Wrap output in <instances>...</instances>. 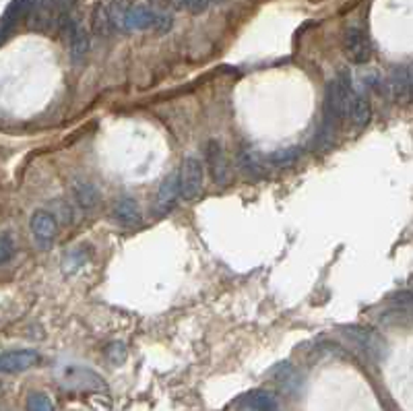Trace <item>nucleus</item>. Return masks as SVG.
<instances>
[{
    "label": "nucleus",
    "mask_w": 413,
    "mask_h": 411,
    "mask_svg": "<svg viewBox=\"0 0 413 411\" xmlns=\"http://www.w3.org/2000/svg\"><path fill=\"white\" fill-rule=\"evenodd\" d=\"M341 335L345 339H350L353 346L362 349L370 360L379 362L384 358L386 353V343L382 341V337L374 331V329H368V327H360V324H343L341 329Z\"/></svg>",
    "instance_id": "obj_1"
},
{
    "label": "nucleus",
    "mask_w": 413,
    "mask_h": 411,
    "mask_svg": "<svg viewBox=\"0 0 413 411\" xmlns=\"http://www.w3.org/2000/svg\"><path fill=\"white\" fill-rule=\"evenodd\" d=\"M343 54L353 64H366L372 58V44L362 27H348L343 33Z\"/></svg>",
    "instance_id": "obj_2"
},
{
    "label": "nucleus",
    "mask_w": 413,
    "mask_h": 411,
    "mask_svg": "<svg viewBox=\"0 0 413 411\" xmlns=\"http://www.w3.org/2000/svg\"><path fill=\"white\" fill-rule=\"evenodd\" d=\"M180 194L186 198V201H194L201 190H203V180H205V172H203V163L201 159L189 156V158L182 161V167H180Z\"/></svg>",
    "instance_id": "obj_3"
},
{
    "label": "nucleus",
    "mask_w": 413,
    "mask_h": 411,
    "mask_svg": "<svg viewBox=\"0 0 413 411\" xmlns=\"http://www.w3.org/2000/svg\"><path fill=\"white\" fill-rule=\"evenodd\" d=\"M205 158H207V167H209V174L213 178L215 184L225 186L229 184L231 176H229V163L225 158V151H223V145L217 139H211L205 147Z\"/></svg>",
    "instance_id": "obj_4"
},
{
    "label": "nucleus",
    "mask_w": 413,
    "mask_h": 411,
    "mask_svg": "<svg viewBox=\"0 0 413 411\" xmlns=\"http://www.w3.org/2000/svg\"><path fill=\"white\" fill-rule=\"evenodd\" d=\"M39 362V353L33 349H13L4 351L0 355V372L4 374H17L33 368Z\"/></svg>",
    "instance_id": "obj_5"
},
{
    "label": "nucleus",
    "mask_w": 413,
    "mask_h": 411,
    "mask_svg": "<svg viewBox=\"0 0 413 411\" xmlns=\"http://www.w3.org/2000/svg\"><path fill=\"white\" fill-rule=\"evenodd\" d=\"M388 91L390 97L395 99V103L399 106H407L413 99V77L409 68L405 66H397L390 77H388Z\"/></svg>",
    "instance_id": "obj_6"
},
{
    "label": "nucleus",
    "mask_w": 413,
    "mask_h": 411,
    "mask_svg": "<svg viewBox=\"0 0 413 411\" xmlns=\"http://www.w3.org/2000/svg\"><path fill=\"white\" fill-rule=\"evenodd\" d=\"M35 0H13L8 4V8L4 11L2 19H0V44L13 33V30L21 23V19L30 17Z\"/></svg>",
    "instance_id": "obj_7"
},
{
    "label": "nucleus",
    "mask_w": 413,
    "mask_h": 411,
    "mask_svg": "<svg viewBox=\"0 0 413 411\" xmlns=\"http://www.w3.org/2000/svg\"><path fill=\"white\" fill-rule=\"evenodd\" d=\"M32 232L33 236L39 240V242H50V240H54L56 238V234H58V220L54 217V213H50V211H44V209H39V211H35L32 215Z\"/></svg>",
    "instance_id": "obj_8"
},
{
    "label": "nucleus",
    "mask_w": 413,
    "mask_h": 411,
    "mask_svg": "<svg viewBox=\"0 0 413 411\" xmlns=\"http://www.w3.org/2000/svg\"><path fill=\"white\" fill-rule=\"evenodd\" d=\"M112 215H114V220L120 223V225H125V227H136V225H141V209H139V203L134 201V198H118L116 203H114V207H112Z\"/></svg>",
    "instance_id": "obj_9"
},
{
    "label": "nucleus",
    "mask_w": 413,
    "mask_h": 411,
    "mask_svg": "<svg viewBox=\"0 0 413 411\" xmlns=\"http://www.w3.org/2000/svg\"><path fill=\"white\" fill-rule=\"evenodd\" d=\"M178 194H180V176H178V174H170V176H165V180H163V182H161V186H159L158 203H155V213L161 215V213L170 211V209L174 207V203H176Z\"/></svg>",
    "instance_id": "obj_10"
},
{
    "label": "nucleus",
    "mask_w": 413,
    "mask_h": 411,
    "mask_svg": "<svg viewBox=\"0 0 413 411\" xmlns=\"http://www.w3.org/2000/svg\"><path fill=\"white\" fill-rule=\"evenodd\" d=\"M370 118H372V103H370V97L366 95V91H355V94H353V99H351L348 120H351L355 128H364L370 122Z\"/></svg>",
    "instance_id": "obj_11"
},
{
    "label": "nucleus",
    "mask_w": 413,
    "mask_h": 411,
    "mask_svg": "<svg viewBox=\"0 0 413 411\" xmlns=\"http://www.w3.org/2000/svg\"><path fill=\"white\" fill-rule=\"evenodd\" d=\"M72 194H75L77 205L83 211H94V209H97V205H99V190H97L96 184L87 182V180H75Z\"/></svg>",
    "instance_id": "obj_12"
},
{
    "label": "nucleus",
    "mask_w": 413,
    "mask_h": 411,
    "mask_svg": "<svg viewBox=\"0 0 413 411\" xmlns=\"http://www.w3.org/2000/svg\"><path fill=\"white\" fill-rule=\"evenodd\" d=\"M66 46H68L70 61L77 64L83 63V58L89 52V33H87V30L81 23L75 27V32L70 33V37L66 39Z\"/></svg>",
    "instance_id": "obj_13"
},
{
    "label": "nucleus",
    "mask_w": 413,
    "mask_h": 411,
    "mask_svg": "<svg viewBox=\"0 0 413 411\" xmlns=\"http://www.w3.org/2000/svg\"><path fill=\"white\" fill-rule=\"evenodd\" d=\"M238 165H240L242 174H244L246 178H250V180H262V178H267V176H269L267 165H265L260 159L256 158L253 151L242 149V151L238 153Z\"/></svg>",
    "instance_id": "obj_14"
},
{
    "label": "nucleus",
    "mask_w": 413,
    "mask_h": 411,
    "mask_svg": "<svg viewBox=\"0 0 413 411\" xmlns=\"http://www.w3.org/2000/svg\"><path fill=\"white\" fill-rule=\"evenodd\" d=\"M155 21H158V13L153 8L132 6V8H128L125 27H128V30H147V27H153Z\"/></svg>",
    "instance_id": "obj_15"
},
{
    "label": "nucleus",
    "mask_w": 413,
    "mask_h": 411,
    "mask_svg": "<svg viewBox=\"0 0 413 411\" xmlns=\"http://www.w3.org/2000/svg\"><path fill=\"white\" fill-rule=\"evenodd\" d=\"M91 27H94V32L99 37H110V33L114 30V21H112V17H110V8H106V6H97L96 11H94V19H91Z\"/></svg>",
    "instance_id": "obj_16"
},
{
    "label": "nucleus",
    "mask_w": 413,
    "mask_h": 411,
    "mask_svg": "<svg viewBox=\"0 0 413 411\" xmlns=\"http://www.w3.org/2000/svg\"><path fill=\"white\" fill-rule=\"evenodd\" d=\"M246 401H250L256 410L260 411H277V403L273 399V395H269L267 391H253L244 397Z\"/></svg>",
    "instance_id": "obj_17"
},
{
    "label": "nucleus",
    "mask_w": 413,
    "mask_h": 411,
    "mask_svg": "<svg viewBox=\"0 0 413 411\" xmlns=\"http://www.w3.org/2000/svg\"><path fill=\"white\" fill-rule=\"evenodd\" d=\"M27 411H54V403L46 393H32L25 403Z\"/></svg>",
    "instance_id": "obj_18"
},
{
    "label": "nucleus",
    "mask_w": 413,
    "mask_h": 411,
    "mask_svg": "<svg viewBox=\"0 0 413 411\" xmlns=\"http://www.w3.org/2000/svg\"><path fill=\"white\" fill-rule=\"evenodd\" d=\"M390 302H393L397 308H403V310H407V312H412L413 315V291H409V289L395 291V293L390 296Z\"/></svg>",
    "instance_id": "obj_19"
},
{
    "label": "nucleus",
    "mask_w": 413,
    "mask_h": 411,
    "mask_svg": "<svg viewBox=\"0 0 413 411\" xmlns=\"http://www.w3.org/2000/svg\"><path fill=\"white\" fill-rule=\"evenodd\" d=\"M15 254V242L8 234L0 236V265H6Z\"/></svg>",
    "instance_id": "obj_20"
},
{
    "label": "nucleus",
    "mask_w": 413,
    "mask_h": 411,
    "mask_svg": "<svg viewBox=\"0 0 413 411\" xmlns=\"http://www.w3.org/2000/svg\"><path fill=\"white\" fill-rule=\"evenodd\" d=\"M277 380H279V384L289 391V388H293V384H298V374L293 372V368L289 366V364H281V372L279 374H275Z\"/></svg>",
    "instance_id": "obj_21"
},
{
    "label": "nucleus",
    "mask_w": 413,
    "mask_h": 411,
    "mask_svg": "<svg viewBox=\"0 0 413 411\" xmlns=\"http://www.w3.org/2000/svg\"><path fill=\"white\" fill-rule=\"evenodd\" d=\"M54 217L58 220V223H64V225L72 223V209H70V205L66 201H56L54 203Z\"/></svg>",
    "instance_id": "obj_22"
},
{
    "label": "nucleus",
    "mask_w": 413,
    "mask_h": 411,
    "mask_svg": "<svg viewBox=\"0 0 413 411\" xmlns=\"http://www.w3.org/2000/svg\"><path fill=\"white\" fill-rule=\"evenodd\" d=\"M298 156H300V149H287V151H281V153H275V156H273V161H275L277 165H286V163L296 161Z\"/></svg>",
    "instance_id": "obj_23"
},
{
    "label": "nucleus",
    "mask_w": 413,
    "mask_h": 411,
    "mask_svg": "<svg viewBox=\"0 0 413 411\" xmlns=\"http://www.w3.org/2000/svg\"><path fill=\"white\" fill-rule=\"evenodd\" d=\"M149 4L155 13H170V6H172L170 0H149Z\"/></svg>",
    "instance_id": "obj_24"
},
{
    "label": "nucleus",
    "mask_w": 413,
    "mask_h": 411,
    "mask_svg": "<svg viewBox=\"0 0 413 411\" xmlns=\"http://www.w3.org/2000/svg\"><path fill=\"white\" fill-rule=\"evenodd\" d=\"M238 411H260V410H256V407L253 405V403H250V401L242 399V401L238 403Z\"/></svg>",
    "instance_id": "obj_25"
},
{
    "label": "nucleus",
    "mask_w": 413,
    "mask_h": 411,
    "mask_svg": "<svg viewBox=\"0 0 413 411\" xmlns=\"http://www.w3.org/2000/svg\"><path fill=\"white\" fill-rule=\"evenodd\" d=\"M170 4H172V8H176V11L184 8V0H170Z\"/></svg>",
    "instance_id": "obj_26"
},
{
    "label": "nucleus",
    "mask_w": 413,
    "mask_h": 411,
    "mask_svg": "<svg viewBox=\"0 0 413 411\" xmlns=\"http://www.w3.org/2000/svg\"><path fill=\"white\" fill-rule=\"evenodd\" d=\"M215 2H225V0H215Z\"/></svg>",
    "instance_id": "obj_27"
}]
</instances>
